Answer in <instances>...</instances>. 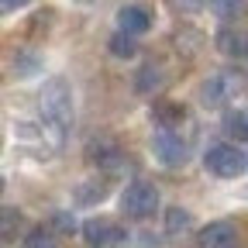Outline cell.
<instances>
[{"instance_id": "6da1fadb", "label": "cell", "mask_w": 248, "mask_h": 248, "mask_svg": "<svg viewBox=\"0 0 248 248\" xmlns=\"http://www.w3.org/2000/svg\"><path fill=\"white\" fill-rule=\"evenodd\" d=\"M38 117H42V131L48 138V148H62L66 135L76 121V104H73V86L62 76H48L38 90Z\"/></svg>"}, {"instance_id": "7a4b0ae2", "label": "cell", "mask_w": 248, "mask_h": 248, "mask_svg": "<svg viewBox=\"0 0 248 248\" xmlns=\"http://www.w3.org/2000/svg\"><path fill=\"white\" fill-rule=\"evenodd\" d=\"M241 90H245V76H241L238 69H217V73H210V76L197 86V100H200V107H207V110H221V107H228L234 97H241Z\"/></svg>"}, {"instance_id": "3957f363", "label": "cell", "mask_w": 248, "mask_h": 248, "mask_svg": "<svg viewBox=\"0 0 248 248\" xmlns=\"http://www.w3.org/2000/svg\"><path fill=\"white\" fill-rule=\"evenodd\" d=\"M190 152H193V131L190 135H183V131H155L152 135V155H155V162L166 166V169L186 166L190 162Z\"/></svg>"}, {"instance_id": "277c9868", "label": "cell", "mask_w": 248, "mask_h": 248, "mask_svg": "<svg viewBox=\"0 0 248 248\" xmlns=\"http://www.w3.org/2000/svg\"><path fill=\"white\" fill-rule=\"evenodd\" d=\"M203 169L217 179H238L245 169H248V155L238 148V145H228V141H217L203 152Z\"/></svg>"}, {"instance_id": "5b68a950", "label": "cell", "mask_w": 248, "mask_h": 248, "mask_svg": "<svg viewBox=\"0 0 248 248\" xmlns=\"http://www.w3.org/2000/svg\"><path fill=\"white\" fill-rule=\"evenodd\" d=\"M159 207H162L159 190L145 179L128 183V190L121 193V210H124V217H131V221H148V217H155Z\"/></svg>"}, {"instance_id": "8992f818", "label": "cell", "mask_w": 248, "mask_h": 248, "mask_svg": "<svg viewBox=\"0 0 248 248\" xmlns=\"http://www.w3.org/2000/svg\"><path fill=\"white\" fill-rule=\"evenodd\" d=\"M83 241L90 248H121L128 241V228L110 221V217H90L83 224Z\"/></svg>"}, {"instance_id": "52a82bcc", "label": "cell", "mask_w": 248, "mask_h": 248, "mask_svg": "<svg viewBox=\"0 0 248 248\" xmlns=\"http://www.w3.org/2000/svg\"><path fill=\"white\" fill-rule=\"evenodd\" d=\"M86 159L100 169V176H110V172H121L124 166H128V159H124V148L110 138H90L86 141Z\"/></svg>"}, {"instance_id": "ba28073f", "label": "cell", "mask_w": 248, "mask_h": 248, "mask_svg": "<svg viewBox=\"0 0 248 248\" xmlns=\"http://www.w3.org/2000/svg\"><path fill=\"white\" fill-rule=\"evenodd\" d=\"M241 231L234 221H210L197 231V248H238Z\"/></svg>"}, {"instance_id": "9c48e42d", "label": "cell", "mask_w": 248, "mask_h": 248, "mask_svg": "<svg viewBox=\"0 0 248 248\" xmlns=\"http://www.w3.org/2000/svg\"><path fill=\"white\" fill-rule=\"evenodd\" d=\"M214 48L221 52L224 59L245 62V59H248V28H245V24H224V28L214 35Z\"/></svg>"}, {"instance_id": "30bf717a", "label": "cell", "mask_w": 248, "mask_h": 248, "mask_svg": "<svg viewBox=\"0 0 248 248\" xmlns=\"http://www.w3.org/2000/svg\"><path fill=\"white\" fill-rule=\"evenodd\" d=\"M152 121L159 131H183V128H193L190 124V110H186L179 100H155L152 104Z\"/></svg>"}, {"instance_id": "8fae6325", "label": "cell", "mask_w": 248, "mask_h": 248, "mask_svg": "<svg viewBox=\"0 0 248 248\" xmlns=\"http://www.w3.org/2000/svg\"><path fill=\"white\" fill-rule=\"evenodd\" d=\"M110 197V179L107 176H86L73 186V203L76 207H97Z\"/></svg>"}, {"instance_id": "7c38bea8", "label": "cell", "mask_w": 248, "mask_h": 248, "mask_svg": "<svg viewBox=\"0 0 248 248\" xmlns=\"http://www.w3.org/2000/svg\"><path fill=\"white\" fill-rule=\"evenodd\" d=\"M117 31H124V35H145V31L152 28V14L141 7V4H124V7H117Z\"/></svg>"}, {"instance_id": "4fadbf2b", "label": "cell", "mask_w": 248, "mask_h": 248, "mask_svg": "<svg viewBox=\"0 0 248 248\" xmlns=\"http://www.w3.org/2000/svg\"><path fill=\"white\" fill-rule=\"evenodd\" d=\"M166 86V69L159 66V62H141L138 73H135V93H141V97H155Z\"/></svg>"}, {"instance_id": "5bb4252c", "label": "cell", "mask_w": 248, "mask_h": 248, "mask_svg": "<svg viewBox=\"0 0 248 248\" xmlns=\"http://www.w3.org/2000/svg\"><path fill=\"white\" fill-rule=\"evenodd\" d=\"M11 66H14V76H21V79H28V76H35V73H42V55L38 52H31V48H17L14 52V59H11Z\"/></svg>"}, {"instance_id": "9a60e30c", "label": "cell", "mask_w": 248, "mask_h": 248, "mask_svg": "<svg viewBox=\"0 0 248 248\" xmlns=\"http://www.w3.org/2000/svg\"><path fill=\"white\" fill-rule=\"evenodd\" d=\"M107 52L114 59H135L138 55V42L131 35H124V31H114V35L107 38Z\"/></svg>"}, {"instance_id": "2e32d148", "label": "cell", "mask_w": 248, "mask_h": 248, "mask_svg": "<svg viewBox=\"0 0 248 248\" xmlns=\"http://www.w3.org/2000/svg\"><path fill=\"white\" fill-rule=\"evenodd\" d=\"M193 228V214L186 207H169L166 210V234H183Z\"/></svg>"}, {"instance_id": "e0dca14e", "label": "cell", "mask_w": 248, "mask_h": 248, "mask_svg": "<svg viewBox=\"0 0 248 248\" xmlns=\"http://www.w3.org/2000/svg\"><path fill=\"white\" fill-rule=\"evenodd\" d=\"M224 131H228L231 138H238V141H248V107L224 114Z\"/></svg>"}, {"instance_id": "ac0fdd59", "label": "cell", "mask_w": 248, "mask_h": 248, "mask_svg": "<svg viewBox=\"0 0 248 248\" xmlns=\"http://www.w3.org/2000/svg\"><path fill=\"white\" fill-rule=\"evenodd\" d=\"M207 7H210V14H214V17H221V21H231V17L245 14L248 0H207Z\"/></svg>"}, {"instance_id": "d6986e66", "label": "cell", "mask_w": 248, "mask_h": 248, "mask_svg": "<svg viewBox=\"0 0 248 248\" xmlns=\"http://www.w3.org/2000/svg\"><path fill=\"white\" fill-rule=\"evenodd\" d=\"M21 248H59V241H55V234L45 228V224H38V228H31L28 234H24V245Z\"/></svg>"}, {"instance_id": "ffe728a7", "label": "cell", "mask_w": 248, "mask_h": 248, "mask_svg": "<svg viewBox=\"0 0 248 248\" xmlns=\"http://www.w3.org/2000/svg\"><path fill=\"white\" fill-rule=\"evenodd\" d=\"M166 7H169L172 14L190 17V14H197V11H203V7H207V0H166Z\"/></svg>"}, {"instance_id": "44dd1931", "label": "cell", "mask_w": 248, "mask_h": 248, "mask_svg": "<svg viewBox=\"0 0 248 248\" xmlns=\"http://www.w3.org/2000/svg\"><path fill=\"white\" fill-rule=\"evenodd\" d=\"M52 228L62 231V234H73V231H76V217H73L69 210H55V214H52Z\"/></svg>"}, {"instance_id": "7402d4cb", "label": "cell", "mask_w": 248, "mask_h": 248, "mask_svg": "<svg viewBox=\"0 0 248 248\" xmlns=\"http://www.w3.org/2000/svg\"><path fill=\"white\" fill-rule=\"evenodd\" d=\"M21 224V210L4 207V241H14V228Z\"/></svg>"}, {"instance_id": "603a6c76", "label": "cell", "mask_w": 248, "mask_h": 248, "mask_svg": "<svg viewBox=\"0 0 248 248\" xmlns=\"http://www.w3.org/2000/svg\"><path fill=\"white\" fill-rule=\"evenodd\" d=\"M31 0H0V11L4 14H14V11H21V7H28Z\"/></svg>"}, {"instance_id": "cb8c5ba5", "label": "cell", "mask_w": 248, "mask_h": 248, "mask_svg": "<svg viewBox=\"0 0 248 248\" xmlns=\"http://www.w3.org/2000/svg\"><path fill=\"white\" fill-rule=\"evenodd\" d=\"M76 4H97V0H76Z\"/></svg>"}]
</instances>
